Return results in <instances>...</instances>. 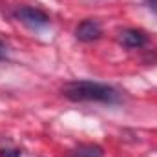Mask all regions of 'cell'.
<instances>
[{
	"label": "cell",
	"mask_w": 157,
	"mask_h": 157,
	"mask_svg": "<svg viewBox=\"0 0 157 157\" xmlns=\"http://www.w3.org/2000/svg\"><path fill=\"white\" fill-rule=\"evenodd\" d=\"M64 97L71 101H97V102H115L119 93L106 84L91 82V80H75L68 82L62 88Z\"/></svg>",
	"instance_id": "6da1fadb"
},
{
	"label": "cell",
	"mask_w": 157,
	"mask_h": 157,
	"mask_svg": "<svg viewBox=\"0 0 157 157\" xmlns=\"http://www.w3.org/2000/svg\"><path fill=\"white\" fill-rule=\"evenodd\" d=\"M15 15H17V18H18L24 26H28V28H31V29L46 28V26L49 24V17H48L44 11L35 9V7H20V9H17Z\"/></svg>",
	"instance_id": "7a4b0ae2"
},
{
	"label": "cell",
	"mask_w": 157,
	"mask_h": 157,
	"mask_svg": "<svg viewBox=\"0 0 157 157\" xmlns=\"http://www.w3.org/2000/svg\"><path fill=\"white\" fill-rule=\"evenodd\" d=\"M101 35H102V28L93 18H88V20L80 22L77 26V29H75V37L80 42H93V40L101 39Z\"/></svg>",
	"instance_id": "3957f363"
},
{
	"label": "cell",
	"mask_w": 157,
	"mask_h": 157,
	"mask_svg": "<svg viewBox=\"0 0 157 157\" xmlns=\"http://www.w3.org/2000/svg\"><path fill=\"white\" fill-rule=\"evenodd\" d=\"M119 42L126 48H143L146 44V35L139 29H122L119 33Z\"/></svg>",
	"instance_id": "277c9868"
},
{
	"label": "cell",
	"mask_w": 157,
	"mask_h": 157,
	"mask_svg": "<svg viewBox=\"0 0 157 157\" xmlns=\"http://www.w3.org/2000/svg\"><path fill=\"white\" fill-rule=\"evenodd\" d=\"M104 152L99 144H78L73 148L68 157H102Z\"/></svg>",
	"instance_id": "5b68a950"
},
{
	"label": "cell",
	"mask_w": 157,
	"mask_h": 157,
	"mask_svg": "<svg viewBox=\"0 0 157 157\" xmlns=\"http://www.w3.org/2000/svg\"><path fill=\"white\" fill-rule=\"evenodd\" d=\"M0 157H20V150H17V148H2Z\"/></svg>",
	"instance_id": "8992f818"
},
{
	"label": "cell",
	"mask_w": 157,
	"mask_h": 157,
	"mask_svg": "<svg viewBox=\"0 0 157 157\" xmlns=\"http://www.w3.org/2000/svg\"><path fill=\"white\" fill-rule=\"evenodd\" d=\"M6 53H7V48H6V44L0 40V60H2V59H6Z\"/></svg>",
	"instance_id": "52a82bcc"
},
{
	"label": "cell",
	"mask_w": 157,
	"mask_h": 157,
	"mask_svg": "<svg viewBox=\"0 0 157 157\" xmlns=\"http://www.w3.org/2000/svg\"><path fill=\"white\" fill-rule=\"evenodd\" d=\"M146 2H148V6H150L154 11H157V0H146Z\"/></svg>",
	"instance_id": "ba28073f"
}]
</instances>
